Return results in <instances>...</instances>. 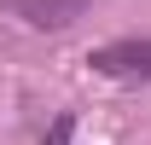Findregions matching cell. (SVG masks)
Here are the masks:
<instances>
[{
    "instance_id": "6da1fadb",
    "label": "cell",
    "mask_w": 151,
    "mask_h": 145,
    "mask_svg": "<svg viewBox=\"0 0 151 145\" xmlns=\"http://www.w3.org/2000/svg\"><path fill=\"white\" fill-rule=\"evenodd\" d=\"M87 64H93L99 75H111V81H151V35H122V41H105V47H93L87 52Z\"/></svg>"
},
{
    "instance_id": "7a4b0ae2",
    "label": "cell",
    "mask_w": 151,
    "mask_h": 145,
    "mask_svg": "<svg viewBox=\"0 0 151 145\" xmlns=\"http://www.w3.org/2000/svg\"><path fill=\"white\" fill-rule=\"evenodd\" d=\"M12 18H23L29 29H70L93 0H0Z\"/></svg>"
},
{
    "instance_id": "3957f363",
    "label": "cell",
    "mask_w": 151,
    "mask_h": 145,
    "mask_svg": "<svg viewBox=\"0 0 151 145\" xmlns=\"http://www.w3.org/2000/svg\"><path fill=\"white\" fill-rule=\"evenodd\" d=\"M52 145H70V116H58V128H52Z\"/></svg>"
}]
</instances>
